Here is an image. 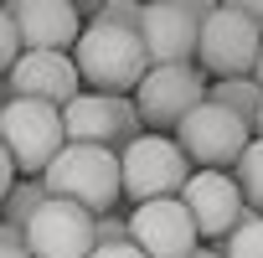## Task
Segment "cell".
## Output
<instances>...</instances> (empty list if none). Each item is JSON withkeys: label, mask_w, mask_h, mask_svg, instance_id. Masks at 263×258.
I'll list each match as a JSON object with an SVG mask.
<instances>
[{"label": "cell", "mask_w": 263, "mask_h": 258, "mask_svg": "<svg viewBox=\"0 0 263 258\" xmlns=\"http://www.w3.org/2000/svg\"><path fill=\"white\" fill-rule=\"evenodd\" d=\"M129 243H135L145 258H191L201 248L186 207L171 196V201H145L129 212Z\"/></svg>", "instance_id": "14"}, {"label": "cell", "mask_w": 263, "mask_h": 258, "mask_svg": "<svg viewBox=\"0 0 263 258\" xmlns=\"http://www.w3.org/2000/svg\"><path fill=\"white\" fill-rule=\"evenodd\" d=\"M67 57L78 67V83H88V93H108V98H135L140 78L150 72L140 31H119L103 21H88Z\"/></svg>", "instance_id": "1"}, {"label": "cell", "mask_w": 263, "mask_h": 258, "mask_svg": "<svg viewBox=\"0 0 263 258\" xmlns=\"http://www.w3.org/2000/svg\"><path fill=\"white\" fill-rule=\"evenodd\" d=\"M114 243H129V217L124 212L93 217V248H114Z\"/></svg>", "instance_id": "20"}, {"label": "cell", "mask_w": 263, "mask_h": 258, "mask_svg": "<svg viewBox=\"0 0 263 258\" xmlns=\"http://www.w3.org/2000/svg\"><path fill=\"white\" fill-rule=\"evenodd\" d=\"M227 176L237 181V191H242V207L263 217V140H248V150L237 155V165H232Z\"/></svg>", "instance_id": "16"}, {"label": "cell", "mask_w": 263, "mask_h": 258, "mask_svg": "<svg viewBox=\"0 0 263 258\" xmlns=\"http://www.w3.org/2000/svg\"><path fill=\"white\" fill-rule=\"evenodd\" d=\"M16 57H21V42H16V26L6 21V11H0V78H6V72L16 67Z\"/></svg>", "instance_id": "21"}, {"label": "cell", "mask_w": 263, "mask_h": 258, "mask_svg": "<svg viewBox=\"0 0 263 258\" xmlns=\"http://www.w3.org/2000/svg\"><path fill=\"white\" fill-rule=\"evenodd\" d=\"M232 6H237V11H242V21L263 36V0H232Z\"/></svg>", "instance_id": "22"}, {"label": "cell", "mask_w": 263, "mask_h": 258, "mask_svg": "<svg viewBox=\"0 0 263 258\" xmlns=\"http://www.w3.org/2000/svg\"><path fill=\"white\" fill-rule=\"evenodd\" d=\"M129 103H135V114H140L145 129H155V135H176V124L196 103H206V78H201L196 62L191 67H150L140 78V88H135Z\"/></svg>", "instance_id": "8"}, {"label": "cell", "mask_w": 263, "mask_h": 258, "mask_svg": "<svg viewBox=\"0 0 263 258\" xmlns=\"http://www.w3.org/2000/svg\"><path fill=\"white\" fill-rule=\"evenodd\" d=\"M253 83L263 88V47H258V62H253Z\"/></svg>", "instance_id": "27"}, {"label": "cell", "mask_w": 263, "mask_h": 258, "mask_svg": "<svg viewBox=\"0 0 263 258\" xmlns=\"http://www.w3.org/2000/svg\"><path fill=\"white\" fill-rule=\"evenodd\" d=\"M258 47L263 36L242 21V11L232 6H217L201 31H196V62H201V78H253V62H258Z\"/></svg>", "instance_id": "9"}, {"label": "cell", "mask_w": 263, "mask_h": 258, "mask_svg": "<svg viewBox=\"0 0 263 258\" xmlns=\"http://www.w3.org/2000/svg\"><path fill=\"white\" fill-rule=\"evenodd\" d=\"M0 258H26V248H0Z\"/></svg>", "instance_id": "29"}, {"label": "cell", "mask_w": 263, "mask_h": 258, "mask_svg": "<svg viewBox=\"0 0 263 258\" xmlns=\"http://www.w3.org/2000/svg\"><path fill=\"white\" fill-rule=\"evenodd\" d=\"M88 258H145V253H140L135 243H114V248H93Z\"/></svg>", "instance_id": "24"}, {"label": "cell", "mask_w": 263, "mask_h": 258, "mask_svg": "<svg viewBox=\"0 0 263 258\" xmlns=\"http://www.w3.org/2000/svg\"><path fill=\"white\" fill-rule=\"evenodd\" d=\"M26 258H88L93 253V217L67 201H42L36 217L21 227Z\"/></svg>", "instance_id": "12"}, {"label": "cell", "mask_w": 263, "mask_h": 258, "mask_svg": "<svg viewBox=\"0 0 263 258\" xmlns=\"http://www.w3.org/2000/svg\"><path fill=\"white\" fill-rule=\"evenodd\" d=\"M176 201L186 207L196 237H201V243H217V248H222V243L232 237V227L248 217L242 191H237V181H232L227 171H191V181L181 186Z\"/></svg>", "instance_id": "10"}, {"label": "cell", "mask_w": 263, "mask_h": 258, "mask_svg": "<svg viewBox=\"0 0 263 258\" xmlns=\"http://www.w3.org/2000/svg\"><path fill=\"white\" fill-rule=\"evenodd\" d=\"M6 88L11 98H26V103H47V108H67L83 83H78V67L67 52H21L16 67L6 72Z\"/></svg>", "instance_id": "13"}, {"label": "cell", "mask_w": 263, "mask_h": 258, "mask_svg": "<svg viewBox=\"0 0 263 258\" xmlns=\"http://www.w3.org/2000/svg\"><path fill=\"white\" fill-rule=\"evenodd\" d=\"M21 176H16V165H11V155L0 150V207H6V196H11V186H16Z\"/></svg>", "instance_id": "23"}, {"label": "cell", "mask_w": 263, "mask_h": 258, "mask_svg": "<svg viewBox=\"0 0 263 258\" xmlns=\"http://www.w3.org/2000/svg\"><path fill=\"white\" fill-rule=\"evenodd\" d=\"M0 248H21V232H16V227H6V222H0Z\"/></svg>", "instance_id": "25"}, {"label": "cell", "mask_w": 263, "mask_h": 258, "mask_svg": "<svg viewBox=\"0 0 263 258\" xmlns=\"http://www.w3.org/2000/svg\"><path fill=\"white\" fill-rule=\"evenodd\" d=\"M62 145H67L62 108L26 103V98H6V103H0V150L11 155V165H16L21 181H42Z\"/></svg>", "instance_id": "3"}, {"label": "cell", "mask_w": 263, "mask_h": 258, "mask_svg": "<svg viewBox=\"0 0 263 258\" xmlns=\"http://www.w3.org/2000/svg\"><path fill=\"white\" fill-rule=\"evenodd\" d=\"M47 201V191H42V181H16L11 186V196H6V207H0V212H6V227H26L31 217H36V207Z\"/></svg>", "instance_id": "17"}, {"label": "cell", "mask_w": 263, "mask_h": 258, "mask_svg": "<svg viewBox=\"0 0 263 258\" xmlns=\"http://www.w3.org/2000/svg\"><path fill=\"white\" fill-rule=\"evenodd\" d=\"M222 253H227V258H263V217L248 212V217L232 227V237L222 243Z\"/></svg>", "instance_id": "18"}, {"label": "cell", "mask_w": 263, "mask_h": 258, "mask_svg": "<svg viewBox=\"0 0 263 258\" xmlns=\"http://www.w3.org/2000/svg\"><path fill=\"white\" fill-rule=\"evenodd\" d=\"M217 6L212 0H155L140 16V42L150 67H191L196 62V31Z\"/></svg>", "instance_id": "6"}, {"label": "cell", "mask_w": 263, "mask_h": 258, "mask_svg": "<svg viewBox=\"0 0 263 258\" xmlns=\"http://www.w3.org/2000/svg\"><path fill=\"white\" fill-rule=\"evenodd\" d=\"M140 16H145V6H135V0H103V6L93 11V21L119 26V31H140Z\"/></svg>", "instance_id": "19"}, {"label": "cell", "mask_w": 263, "mask_h": 258, "mask_svg": "<svg viewBox=\"0 0 263 258\" xmlns=\"http://www.w3.org/2000/svg\"><path fill=\"white\" fill-rule=\"evenodd\" d=\"M191 258H227V253H222V248H217V243H201V248H196V253H191Z\"/></svg>", "instance_id": "26"}, {"label": "cell", "mask_w": 263, "mask_h": 258, "mask_svg": "<svg viewBox=\"0 0 263 258\" xmlns=\"http://www.w3.org/2000/svg\"><path fill=\"white\" fill-rule=\"evenodd\" d=\"M253 140H263V108H258V119H253Z\"/></svg>", "instance_id": "28"}, {"label": "cell", "mask_w": 263, "mask_h": 258, "mask_svg": "<svg viewBox=\"0 0 263 258\" xmlns=\"http://www.w3.org/2000/svg\"><path fill=\"white\" fill-rule=\"evenodd\" d=\"M186 181H191V160L176 150L171 135H140L119 155V191L129 207L171 201V196H181Z\"/></svg>", "instance_id": "4"}, {"label": "cell", "mask_w": 263, "mask_h": 258, "mask_svg": "<svg viewBox=\"0 0 263 258\" xmlns=\"http://www.w3.org/2000/svg\"><path fill=\"white\" fill-rule=\"evenodd\" d=\"M0 11L16 26L21 52H72L83 36V11L67 0H6Z\"/></svg>", "instance_id": "11"}, {"label": "cell", "mask_w": 263, "mask_h": 258, "mask_svg": "<svg viewBox=\"0 0 263 258\" xmlns=\"http://www.w3.org/2000/svg\"><path fill=\"white\" fill-rule=\"evenodd\" d=\"M206 103L227 108L232 119H242V124L253 129V119H258V108H263V88H258L253 78H217V83H206Z\"/></svg>", "instance_id": "15"}, {"label": "cell", "mask_w": 263, "mask_h": 258, "mask_svg": "<svg viewBox=\"0 0 263 258\" xmlns=\"http://www.w3.org/2000/svg\"><path fill=\"white\" fill-rule=\"evenodd\" d=\"M62 135L67 145H93V150H108V155H124L145 135V124L135 114L129 98H108V93H78L67 108H62Z\"/></svg>", "instance_id": "5"}, {"label": "cell", "mask_w": 263, "mask_h": 258, "mask_svg": "<svg viewBox=\"0 0 263 258\" xmlns=\"http://www.w3.org/2000/svg\"><path fill=\"white\" fill-rule=\"evenodd\" d=\"M176 150L191 160V171H227V165H237V155L248 150V140H253V129L242 124V119H232L227 108H217V103H196L181 124H176Z\"/></svg>", "instance_id": "7"}, {"label": "cell", "mask_w": 263, "mask_h": 258, "mask_svg": "<svg viewBox=\"0 0 263 258\" xmlns=\"http://www.w3.org/2000/svg\"><path fill=\"white\" fill-rule=\"evenodd\" d=\"M42 191H47V201L83 207L88 217L119 212V201H124V191H119V155L93 150V145H62L57 160L47 165V176H42Z\"/></svg>", "instance_id": "2"}]
</instances>
